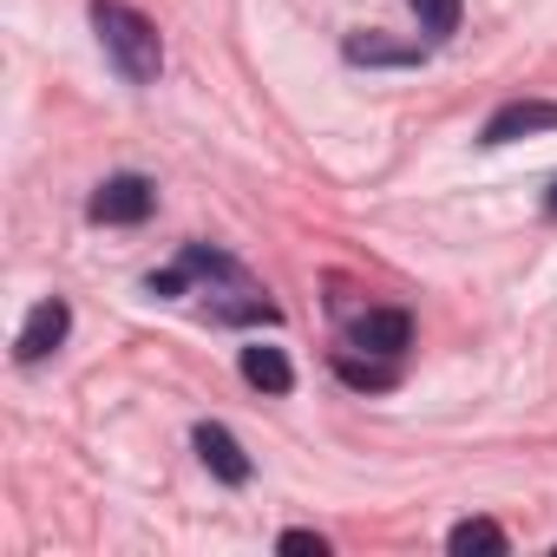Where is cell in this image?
I'll return each mask as SVG.
<instances>
[{"mask_svg":"<svg viewBox=\"0 0 557 557\" xmlns=\"http://www.w3.org/2000/svg\"><path fill=\"white\" fill-rule=\"evenodd\" d=\"M243 381H249V387H262V394H289V387H296V368H289V355H283V348L249 342V348H243Z\"/></svg>","mask_w":557,"mask_h":557,"instance_id":"ba28073f","label":"cell"},{"mask_svg":"<svg viewBox=\"0 0 557 557\" xmlns=\"http://www.w3.org/2000/svg\"><path fill=\"white\" fill-rule=\"evenodd\" d=\"M190 440H197V459H203V466H210V472H216L223 485H249V453L236 446V433H230V426L203 420V426H197Z\"/></svg>","mask_w":557,"mask_h":557,"instance_id":"8992f818","label":"cell"},{"mask_svg":"<svg viewBox=\"0 0 557 557\" xmlns=\"http://www.w3.org/2000/svg\"><path fill=\"white\" fill-rule=\"evenodd\" d=\"M92 34H99L106 60H112L132 86H151V79L164 73V40H158V27H151L138 8H125V0H92Z\"/></svg>","mask_w":557,"mask_h":557,"instance_id":"6da1fadb","label":"cell"},{"mask_svg":"<svg viewBox=\"0 0 557 557\" xmlns=\"http://www.w3.org/2000/svg\"><path fill=\"white\" fill-rule=\"evenodd\" d=\"M151 203H158L151 177H138V171H119V177H106V184L92 190L86 216H92V223H145V216H151Z\"/></svg>","mask_w":557,"mask_h":557,"instance_id":"7a4b0ae2","label":"cell"},{"mask_svg":"<svg viewBox=\"0 0 557 557\" xmlns=\"http://www.w3.org/2000/svg\"><path fill=\"white\" fill-rule=\"evenodd\" d=\"M283 550H296V557H329V537H322V531H283Z\"/></svg>","mask_w":557,"mask_h":557,"instance_id":"7c38bea8","label":"cell"},{"mask_svg":"<svg viewBox=\"0 0 557 557\" xmlns=\"http://www.w3.org/2000/svg\"><path fill=\"white\" fill-rule=\"evenodd\" d=\"M342 53H348L355 66H420V60H426L420 40H381V34H348Z\"/></svg>","mask_w":557,"mask_h":557,"instance_id":"52a82bcc","label":"cell"},{"mask_svg":"<svg viewBox=\"0 0 557 557\" xmlns=\"http://www.w3.org/2000/svg\"><path fill=\"white\" fill-rule=\"evenodd\" d=\"M505 544H511V537H505L492 518H459V524L446 531V550H459V557H472V550H492V557H498Z\"/></svg>","mask_w":557,"mask_h":557,"instance_id":"9c48e42d","label":"cell"},{"mask_svg":"<svg viewBox=\"0 0 557 557\" xmlns=\"http://www.w3.org/2000/svg\"><path fill=\"white\" fill-rule=\"evenodd\" d=\"M66 335H73V309H66V302L53 296V302H40V309H34V315L21 322L14 361H21V368H34V361H47V355H53V348H60Z\"/></svg>","mask_w":557,"mask_h":557,"instance_id":"3957f363","label":"cell"},{"mask_svg":"<svg viewBox=\"0 0 557 557\" xmlns=\"http://www.w3.org/2000/svg\"><path fill=\"white\" fill-rule=\"evenodd\" d=\"M355 348H368V355H407L413 348V315L407 309H368L361 322H355Z\"/></svg>","mask_w":557,"mask_h":557,"instance_id":"5b68a950","label":"cell"},{"mask_svg":"<svg viewBox=\"0 0 557 557\" xmlns=\"http://www.w3.org/2000/svg\"><path fill=\"white\" fill-rule=\"evenodd\" d=\"M407 8L420 14V34H433V40L459 34V0H407Z\"/></svg>","mask_w":557,"mask_h":557,"instance_id":"30bf717a","label":"cell"},{"mask_svg":"<svg viewBox=\"0 0 557 557\" xmlns=\"http://www.w3.org/2000/svg\"><path fill=\"white\" fill-rule=\"evenodd\" d=\"M335 374H342L348 387H394V361H387V355H381V361H355V355H342Z\"/></svg>","mask_w":557,"mask_h":557,"instance_id":"8fae6325","label":"cell"},{"mask_svg":"<svg viewBox=\"0 0 557 557\" xmlns=\"http://www.w3.org/2000/svg\"><path fill=\"white\" fill-rule=\"evenodd\" d=\"M544 216H557V184H550V197H544Z\"/></svg>","mask_w":557,"mask_h":557,"instance_id":"4fadbf2b","label":"cell"},{"mask_svg":"<svg viewBox=\"0 0 557 557\" xmlns=\"http://www.w3.org/2000/svg\"><path fill=\"white\" fill-rule=\"evenodd\" d=\"M531 132H557V99H511L485 119L479 145H511V138H531Z\"/></svg>","mask_w":557,"mask_h":557,"instance_id":"277c9868","label":"cell"}]
</instances>
